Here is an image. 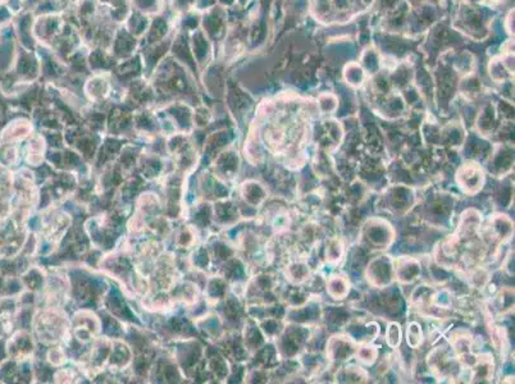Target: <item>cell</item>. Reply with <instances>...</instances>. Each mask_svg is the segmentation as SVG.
<instances>
[{
  "label": "cell",
  "mask_w": 515,
  "mask_h": 384,
  "mask_svg": "<svg viewBox=\"0 0 515 384\" xmlns=\"http://www.w3.org/2000/svg\"><path fill=\"white\" fill-rule=\"evenodd\" d=\"M363 237L366 243L375 250H386L395 238V231L390 223L380 218L367 220L363 227Z\"/></svg>",
  "instance_id": "cell-1"
},
{
  "label": "cell",
  "mask_w": 515,
  "mask_h": 384,
  "mask_svg": "<svg viewBox=\"0 0 515 384\" xmlns=\"http://www.w3.org/2000/svg\"><path fill=\"white\" fill-rule=\"evenodd\" d=\"M455 180L461 191L467 195H477L484 185V171L482 165L469 162L458 169Z\"/></svg>",
  "instance_id": "cell-2"
},
{
  "label": "cell",
  "mask_w": 515,
  "mask_h": 384,
  "mask_svg": "<svg viewBox=\"0 0 515 384\" xmlns=\"http://www.w3.org/2000/svg\"><path fill=\"white\" fill-rule=\"evenodd\" d=\"M368 283L375 289L389 287L394 279V268L390 258L377 256L368 264L367 272Z\"/></svg>",
  "instance_id": "cell-3"
},
{
  "label": "cell",
  "mask_w": 515,
  "mask_h": 384,
  "mask_svg": "<svg viewBox=\"0 0 515 384\" xmlns=\"http://www.w3.org/2000/svg\"><path fill=\"white\" fill-rule=\"evenodd\" d=\"M355 353V346L348 336H335L328 341L327 358L331 361H345Z\"/></svg>",
  "instance_id": "cell-4"
},
{
  "label": "cell",
  "mask_w": 515,
  "mask_h": 384,
  "mask_svg": "<svg viewBox=\"0 0 515 384\" xmlns=\"http://www.w3.org/2000/svg\"><path fill=\"white\" fill-rule=\"evenodd\" d=\"M514 232V226L510 218H507L504 214H496L491 218V231L490 235L493 240H498L499 243H504L509 240Z\"/></svg>",
  "instance_id": "cell-5"
},
{
  "label": "cell",
  "mask_w": 515,
  "mask_h": 384,
  "mask_svg": "<svg viewBox=\"0 0 515 384\" xmlns=\"http://www.w3.org/2000/svg\"><path fill=\"white\" fill-rule=\"evenodd\" d=\"M421 275V266L415 259L410 258H403L398 260V266L396 268V275L398 282L412 283Z\"/></svg>",
  "instance_id": "cell-6"
},
{
  "label": "cell",
  "mask_w": 515,
  "mask_h": 384,
  "mask_svg": "<svg viewBox=\"0 0 515 384\" xmlns=\"http://www.w3.org/2000/svg\"><path fill=\"white\" fill-rule=\"evenodd\" d=\"M350 292L349 279L343 275H332L327 281V293L336 300H343Z\"/></svg>",
  "instance_id": "cell-7"
},
{
  "label": "cell",
  "mask_w": 515,
  "mask_h": 384,
  "mask_svg": "<svg viewBox=\"0 0 515 384\" xmlns=\"http://www.w3.org/2000/svg\"><path fill=\"white\" fill-rule=\"evenodd\" d=\"M286 275L292 283H303L308 279L309 268L305 263L297 261V263L290 264L286 270Z\"/></svg>",
  "instance_id": "cell-8"
},
{
  "label": "cell",
  "mask_w": 515,
  "mask_h": 384,
  "mask_svg": "<svg viewBox=\"0 0 515 384\" xmlns=\"http://www.w3.org/2000/svg\"><path fill=\"white\" fill-rule=\"evenodd\" d=\"M355 356L361 364L371 367V365L375 364L377 358H378V350L375 346L366 344V345H361L357 348Z\"/></svg>",
  "instance_id": "cell-9"
},
{
  "label": "cell",
  "mask_w": 515,
  "mask_h": 384,
  "mask_svg": "<svg viewBox=\"0 0 515 384\" xmlns=\"http://www.w3.org/2000/svg\"><path fill=\"white\" fill-rule=\"evenodd\" d=\"M406 341H408V345L410 346L412 348H418L421 345V342H423V332H421V327L418 323H410L408 325Z\"/></svg>",
  "instance_id": "cell-10"
},
{
  "label": "cell",
  "mask_w": 515,
  "mask_h": 384,
  "mask_svg": "<svg viewBox=\"0 0 515 384\" xmlns=\"http://www.w3.org/2000/svg\"><path fill=\"white\" fill-rule=\"evenodd\" d=\"M401 328L398 323H390L386 332V342L392 348H398L401 344Z\"/></svg>",
  "instance_id": "cell-11"
},
{
  "label": "cell",
  "mask_w": 515,
  "mask_h": 384,
  "mask_svg": "<svg viewBox=\"0 0 515 384\" xmlns=\"http://www.w3.org/2000/svg\"><path fill=\"white\" fill-rule=\"evenodd\" d=\"M343 255V245L336 240L332 238L327 243V247H326V258H327L328 263H337L340 258Z\"/></svg>",
  "instance_id": "cell-12"
}]
</instances>
